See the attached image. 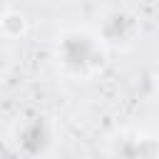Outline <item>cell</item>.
Here are the masks:
<instances>
[{"label": "cell", "mask_w": 159, "mask_h": 159, "mask_svg": "<svg viewBox=\"0 0 159 159\" xmlns=\"http://www.w3.org/2000/svg\"><path fill=\"white\" fill-rule=\"evenodd\" d=\"M109 50L89 25H75L55 35L52 62L70 82H92L107 67Z\"/></svg>", "instance_id": "cell-1"}, {"label": "cell", "mask_w": 159, "mask_h": 159, "mask_svg": "<svg viewBox=\"0 0 159 159\" xmlns=\"http://www.w3.org/2000/svg\"><path fill=\"white\" fill-rule=\"evenodd\" d=\"M109 52H127L139 42L142 20L129 5H102L94 22L89 25Z\"/></svg>", "instance_id": "cell-2"}, {"label": "cell", "mask_w": 159, "mask_h": 159, "mask_svg": "<svg viewBox=\"0 0 159 159\" xmlns=\"http://www.w3.org/2000/svg\"><path fill=\"white\" fill-rule=\"evenodd\" d=\"M12 149L20 159H50L60 142V129L50 114L35 112L15 122L12 127Z\"/></svg>", "instance_id": "cell-3"}, {"label": "cell", "mask_w": 159, "mask_h": 159, "mask_svg": "<svg viewBox=\"0 0 159 159\" xmlns=\"http://www.w3.org/2000/svg\"><path fill=\"white\" fill-rule=\"evenodd\" d=\"M119 159H159V137L152 132H134L122 137Z\"/></svg>", "instance_id": "cell-4"}, {"label": "cell", "mask_w": 159, "mask_h": 159, "mask_svg": "<svg viewBox=\"0 0 159 159\" xmlns=\"http://www.w3.org/2000/svg\"><path fill=\"white\" fill-rule=\"evenodd\" d=\"M30 32V17L25 10L7 5L0 10V37L2 40H22Z\"/></svg>", "instance_id": "cell-5"}, {"label": "cell", "mask_w": 159, "mask_h": 159, "mask_svg": "<svg viewBox=\"0 0 159 159\" xmlns=\"http://www.w3.org/2000/svg\"><path fill=\"white\" fill-rule=\"evenodd\" d=\"M7 75H10V55H7V50L0 45V84L7 80Z\"/></svg>", "instance_id": "cell-6"}, {"label": "cell", "mask_w": 159, "mask_h": 159, "mask_svg": "<svg viewBox=\"0 0 159 159\" xmlns=\"http://www.w3.org/2000/svg\"><path fill=\"white\" fill-rule=\"evenodd\" d=\"M152 99L159 104V75H154V80H152Z\"/></svg>", "instance_id": "cell-7"}]
</instances>
